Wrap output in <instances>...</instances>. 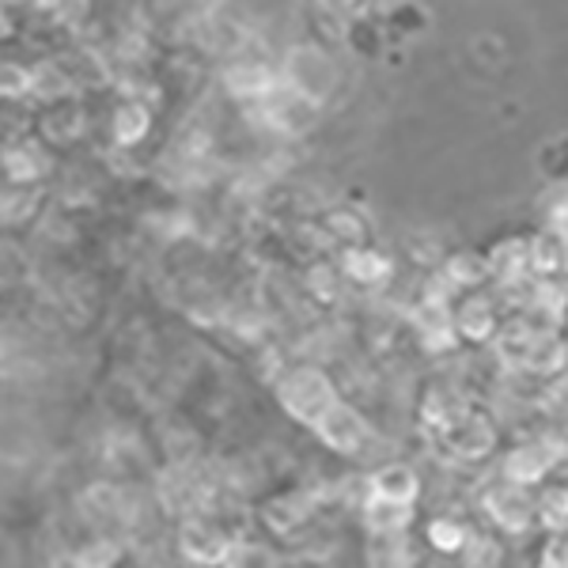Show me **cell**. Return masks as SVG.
<instances>
[{"label":"cell","mask_w":568,"mask_h":568,"mask_svg":"<svg viewBox=\"0 0 568 568\" xmlns=\"http://www.w3.org/2000/svg\"><path fill=\"white\" fill-rule=\"evenodd\" d=\"M493 273L489 258H470V254H455L452 265H447V277L455 284H481Z\"/></svg>","instance_id":"15"},{"label":"cell","mask_w":568,"mask_h":568,"mask_svg":"<svg viewBox=\"0 0 568 568\" xmlns=\"http://www.w3.org/2000/svg\"><path fill=\"white\" fill-rule=\"evenodd\" d=\"M428 538H433L439 549H459L466 535L459 524H452V519H436L433 530H428Z\"/></svg>","instance_id":"18"},{"label":"cell","mask_w":568,"mask_h":568,"mask_svg":"<svg viewBox=\"0 0 568 568\" xmlns=\"http://www.w3.org/2000/svg\"><path fill=\"white\" fill-rule=\"evenodd\" d=\"M182 554L194 561H227L232 557V542L224 538V530L205 524V519H190L182 527Z\"/></svg>","instance_id":"5"},{"label":"cell","mask_w":568,"mask_h":568,"mask_svg":"<svg viewBox=\"0 0 568 568\" xmlns=\"http://www.w3.org/2000/svg\"><path fill=\"white\" fill-rule=\"evenodd\" d=\"M530 265L538 273H557L568 265V235H561V227L554 232H542L535 243H530Z\"/></svg>","instance_id":"7"},{"label":"cell","mask_w":568,"mask_h":568,"mask_svg":"<svg viewBox=\"0 0 568 568\" xmlns=\"http://www.w3.org/2000/svg\"><path fill=\"white\" fill-rule=\"evenodd\" d=\"M114 130H118V141H122V144L141 141L144 130H149V110L136 106V103H125L122 110H118V118H114Z\"/></svg>","instance_id":"14"},{"label":"cell","mask_w":568,"mask_h":568,"mask_svg":"<svg viewBox=\"0 0 568 568\" xmlns=\"http://www.w3.org/2000/svg\"><path fill=\"white\" fill-rule=\"evenodd\" d=\"M493 273H500V281H519L524 277V270L530 265V251H524V243H504L497 246V254L489 258Z\"/></svg>","instance_id":"12"},{"label":"cell","mask_w":568,"mask_h":568,"mask_svg":"<svg viewBox=\"0 0 568 568\" xmlns=\"http://www.w3.org/2000/svg\"><path fill=\"white\" fill-rule=\"evenodd\" d=\"M493 326H497V318H493V311L485 300H474V304H466L459 311V329L470 342H481V337L493 334Z\"/></svg>","instance_id":"13"},{"label":"cell","mask_w":568,"mask_h":568,"mask_svg":"<svg viewBox=\"0 0 568 568\" xmlns=\"http://www.w3.org/2000/svg\"><path fill=\"white\" fill-rule=\"evenodd\" d=\"M288 84H292V91H300L304 99H311V103H323L326 91L334 88V69H329V61L318 50L300 45V50H292V58H288Z\"/></svg>","instance_id":"2"},{"label":"cell","mask_w":568,"mask_h":568,"mask_svg":"<svg viewBox=\"0 0 568 568\" xmlns=\"http://www.w3.org/2000/svg\"><path fill=\"white\" fill-rule=\"evenodd\" d=\"M549 463H554V455L546 452L542 444L535 447H519V452L508 455V463H504V474H508L511 481H538L542 474L549 470Z\"/></svg>","instance_id":"8"},{"label":"cell","mask_w":568,"mask_h":568,"mask_svg":"<svg viewBox=\"0 0 568 568\" xmlns=\"http://www.w3.org/2000/svg\"><path fill=\"white\" fill-rule=\"evenodd\" d=\"M300 516H304V508H300V504H284V500H277V504H270V508H265V519H270V524L277 527V530L296 527V524H300Z\"/></svg>","instance_id":"19"},{"label":"cell","mask_w":568,"mask_h":568,"mask_svg":"<svg viewBox=\"0 0 568 568\" xmlns=\"http://www.w3.org/2000/svg\"><path fill=\"white\" fill-rule=\"evenodd\" d=\"M444 436L455 452L470 455V459H481V455L493 447V428L485 425L478 414H466V409H459L452 420H444Z\"/></svg>","instance_id":"4"},{"label":"cell","mask_w":568,"mask_h":568,"mask_svg":"<svg viewBox=\"0 0 568 568\" xmlns=\"http://www.w3.org/2000/svg\"><path fill=\"white\" fill-rule=\"evenodd\" d=\"M368 519H372V527H379V530H383V535H402V527L409 524V504H406V500H390V497H379V493H372Z\"/></svg>","instance_id":"10"},{"label":"cell","mask_w":568,"mask_h":568,"mask_svg":"<svg viewBox=\"0 0 568 568\" xmlns=\"http://www.w3.org/2000/svg\"><path fill=\"white\" fill-rule=\"evenodd\" d=\"M372 489L379 493V497L414 504V497H417V474L409 470V466H383V470L372 478Z\"/></svg>","instance_id":"9"},{"label":"cell","mask_w":568,"mask_h":568,"mask_svg":"<svg viewBox=\"0 0 568 568\" xmlns=\"http://www.w3.org/2000/svg\"><path fill=\"white\" fill-rule=\"evenodd\" d=\"M315 428H318V436L334 447V452H356V447L368 439V425H364L349 406H337V402L326 409V417L318 420Z\"/></svg>","instance_id":"3"},{"label":"cell","mask_w":568,"mask_h":568,"mask_svg":"<svg viewBox=\"0 0 568 568\" xmlns=\"http://www.w3.org/2000/svg\"><path fill=\"white\" fill-rule=\"evenodd\" d=\"M489 511L493 519H497L500 527L508 530H524L530 527V516H535V508H530V497L524 489H516V485H504V489H493L489 493Z\"/></svg>","instance_id":"6"},{"label":"cell","mask_w":568,"mask_h":568,"mask_svg":"<svg viewBox=\"0 0 568 568\" xmlns=\"http://www.w3.org/2000/svg\"><path fill=\"white\" fill-rule=\"evenodd\" d=\"M345 270H349L356 281L375 284L383 273H387V262H383L379 254H372V251H349V254H345Z\"/></svg>","instance_id":"16"},{"label":"cell","mask_w":568,"mask_h":568,"mask_svg":"<svg viewBox=\"0 0 568 568\" xmlns=\"http://www.w3.org/2000/svg\"><path fill=\"white\" fill-rule=\"evenodd\" d=\"M281 398H284V409L292 417L307 420V425H318L326 417V409L334 406V387L323 372L315 368H304V372H292L281 387Z\"/></svg>","instance_id":"1"},{"label":"cell","mask_w":568,"mask_h":568,"mask_svg":"<svg viewBox=\"0 0 568 568\" xmlns=\"http://www.w3.org/2000/svg\"><path fill=\"white\" fill-rule=\"evenodd\" d=\"M227 88H232L240 99L270 95L273 77H270V69H262V65H235L232 72H227Z\"/></svg>","instance_id":"11"},{"label":"cell","mask_w":568,"mask_h":568,"mask_svg":"<svg viewBox=\"0 0 568 568\" xmlns=\"http://www.w3.org/2000/svg\"><path fill=\"white\" fill-rule=\"evenodd\" d=\"M542 516L554 527L568 524V489H549L546 493V497H542Z\"/></svg>","instance_id":"17"}]
</instances>
